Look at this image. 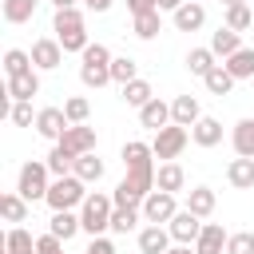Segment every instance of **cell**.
<instances>
[{"label":"cell","instance_id":"6da1fadb","mask_svg":"<svg viewBox=\"0 0 254 254\" xmlns=\"http://www.w3.org/2000/svg\"><path fill=\"white\" fill-rule=\"evenodd\" d=\"M111 210H115V198L103 194V190H91L79 206V222H83V234L99 238L103 230H111Z\"/></svg>","mask_w":254,"mask_h":254},{"label":"cell","instance_id":"7a4b0ae2","mask_svg":"<svg viewBox=\"0 0 254 254\" xmlns=\"http://www.w3.org/2000/svg\"><path fill=\"white\" fill-rule=\"evenodd\" d=\"M48 190H52V171H48V163H40V159L24 163L20 175H16V194L28 198V202H36V198H48Z\"/></svg>","mask_w":254,"mask_h":254},{"label":"cell","instance_id":"3957f363","mask_svg":"<svg viewBox=\"0 0 254 254\" xmlns=\"http://www.w3.org/2000/svg\"><path fill=\"white\" fill-rule=\"evenodd\" d=\"M83 187H87V183H83V179H75V175L56 179L44 202L52 206V214H56V210H75V206H83V198H87V190H83Z\"/></svg>","mask_w":254,"mask_h":254},{"label":"cell","instance_id":"277c9868","mask_svg":"<svg viewBox=\"0 0 254 254\" xmlns=\"http://www.w3.org/2000/svg\"><path fill=\"white\" fill-rule=\"evenodd\" d=\"M187 143H190V131H187V127H179V123H171V127L155 131V139H151V151H155V159H163V163H175V159L187 151Z\"/></svg>","mask_w":254,"mask_h":254},{"label":"cell","instance_id":"5b68a950","mask_svg":"<svg viewBox=\"0 0 254 254\" xmlns=\"http://www.w3.org/2000/svg\"><path fill=\"white\" fill-rule=\"evenodd\" d=\"M139 210H143V218H147L151 226H163V222H171V218L179 214V202H175V194H167V190H151Z\"/></svg>","mask_w":254,"mask_h":254},{"label":"cell","instance_id":"8992f818","mask_svg":"<svg viewBox=\"0 0 254 254\" xmlns=\"http://www.w3.org/2000/svg\"><path fill=\"white\" fill-rule=\"evenodd\" d=\"M202 226H206V222H202L198 214H190L187 206H183V210H179V214H175V218L167 222V230H171V238H175L179 246H190V242H198Z\"/></svg>","mask_w":254,"mask_h":254},{"label":"cell","instance_id":"52a82bcc","mask_svg":"<svg viewBox=\"0 0 254 254\" xmlns=\"http://www.w3.org/2000/svg\"><path fill=\"white\" fill-rule=\"evenodd\" d=\"M32 64H36V71H56V67L64 64V48H60V40H52V36L36 40V44H32Z\"/></svg>","mask_w":254,"mask_h":254},{"label":"cell","instance_id":"ba28073f","mask_svg":"<svg viewBox=\"0 0 254 254\" xmlns=\"http://www.w3.org/2000/svg\"><path fill=\"white\" fill-rule=\"evenodd\" d=\"M71 123H67V115H64V107H40L36 111V131L44 135V139H52V143H60V135L67 131Z\"/></svg>","mask_w":254,"mask_h":254},{"label":"cell","instance_id":"9c48e42d","mask_svg":"<svg viewBox=\"0 0 254 254\" xmlns=\"http://www.w3.org/2000/svg\"><path fill=\"white\" fill-rule=\"evenodd\" d=\"M60 147L71 151V155H91V151H95V127H87V123L67 127V131L60 135Z\"/></svg>","mask_w":254,"mask_h":254},{"label":"cell","instance_id":"30bf717a","mask_svg":"<svg viewBox=\"0 0 254 254\" xmlns=\"http://www.w3.org/2000/svg\"><path fill=\"white\" fill-rule=\"evenodd\" d=\"M226 242H230V234L222 230V222H206L194 242V254H226Z\"/></svg>","mask_w":254,"mask_h":254},{"label":"cell","instance_id":"8fae6325","mask_svg":"<svg viewBox=\"0 0 254 254\" xmlns=\"http://www.w3.org/2000/svg\"><path fill=\"white\" fill-rule=\"evenodd\" d=\"M4 91L12 95V103H32V95H40V71L32 67V71H24V75L8 79V87H4Z\"/></svg>","mask_w":254,"mask_h":254},{"label":"cell","instance_id":"7c38bea8","mask_svg":"<svg viewBox=\"0 0 254 254\" xmlns=\"http://www.w3.org/2000/svg\"><path fill=\"white\" fill-rule=\"evenodd\" d=\"M198 119H202V107H198L194 95H175V99H171V123H179V127H194Z\"/></svg>","mask_w":254,"mask_h":254},{"label":"cell","instance_id":"4fadbf2b","mask_svg":"<svg viewBox=\"0 0 254 254\" xmlns=\"http://www.w3.org/2000/svg\"><path fill=\"white\" fill-rule=\"evenodd\" d=\"M187 187V171L179 163H159L155 171V190H167V194H179Z\"/></svg>","mask_w":254,"mask_h":254},{"label":"cell","instance_id":"5bb4252c","mask_svg":"<svg viewBox=\"0 0 254 254\" xmlns=\"http://www.w3.org/2000/svg\"><path fill=\"white\" fill-rule=\"evenodd\" d=\"M171 242H175V238H171L167 226H143V230H139V250H143V254H167Z\"/></svg>","mask_w":254,"mask_h":254},{"label":"cell","instance_id":"9a60e30c","mask_svg":"<svg viewBox=\"0 0 254 254\" xmlns=\"http://www.w3.org/2000/svg\"><path fill=\"white\" fill-rule=\"evenodd\" d=\"M214 56H222V60H230L234 52H242V32H230L226 24L218 28V32H210V44H206Z\"/></svg>","mask_w":254,"mask_h":254},{"label":"cell","instance_id":"2e32d148","mask_svg":"<svg viewBox=\"0 0 254 254\" xmlns=\"http://www.w3.org/2000/svg\"><path fill=\"white\" fill-rule=\"evenodd\" d=\"M79 230H83V222H79V214H75V210H56V214H52V222H48V234H56L60 242L75 238Z\"/></svg>","mask_w":254,"mask_h":254},{"label":"cell","instance_id":"e0dca14e","mask_svg":"<svg viewBox=\"0 0 254 254\" xmlns=\"http://www.w3.org/2000/svg\"><path fill=\"white\" fill-rule=\"evenodd\" d=\"M171 20H175V28H179V32H198V28L206 24V8H202V4H194V0H187Z\"/></svg>","mask_w":254,"mask_h":254},{"label":"cell","instance_id":"ac0fdd59","mask_svg":"<svg viewBox=\"0 0 254 254\" xmlns=\"http://www.w3.org/2000/svg\"><path fill=\"white\" fill-rule=\"evenodd\" d=\"M139 123L143 127H151V131H163V127H171V103H163L159 95L139 111Z\"/></svg>","mask_w":254,"mask_h":254},{"label":"cell","instance_id":"d6986e66","mask_svg":"<svg viewBox=\"0 0 254 254\" xmlns=\"http://www.w3.org/2000/svg\"><path fill=\"white\" fill-rule=\"evenodd\" d=\"M226 183H230L234 190H254V159H230Z\"/></svg>","mask_w":254,"mask_h":254},{"label":"cell","instance_id":"ffe728a7","mask_svg":"<svg viewBox=\"0 0 254 254\" xmlns=\"http://www.w3.org/2000/svg\"><path fill=\"white\" fill-rule=\"evenodd\" d=\"M230 143L238 159H254V119H238L230 131Z\"/></svg>","mask_w":254,"mask_h":254},{"label":"cell","instance_id":"44dd1931","mask_svg":"<svg viewBox=\"0 0 254 254\" xmlns=\"http://www.w3.org/2000/svg\"><path fill=\"white\" fill-rule=\"evenodd\" d=\"M190 139H194L198 147H218V143H222V123L210 119V115H202V119L190 127Z\"/></svg>","mask_w":254,"mask_h":254},{"label":"cell","instance_id":"7402d4cb","mask_svg":"<svg viewBox=\"0 0 254 254\" xmlns=\"http://www.w3.org/2000/svg\"><path fill=\"white\" fill-rule=\"evenodd\" d=\"M123 167H127V171H135V167H155V151H151V143H139V139L123 143Z\"/></svg>","mask_w":254,"mask_h":254},{"label":"cell","instance_id":"603a6c76","mask_svg":"<svg viewBox=\"0 0 254 254\" xmlns=\"http://www.w3.org/2000/svg\"><path fill=\"white\" fill-rule=\"evenodd\" d=\"M214 190L210 187H194V190H187V210L190 214H198V218H210L214 214Z\"/></svg>","mask_w":254,"mask_h":254},{"label":"cell","instance_id":"cb8c5ba5","mask_svg":"<svg viewBox=\"0 0 254 254\" xmlns=\"http://www.w3.org/2000/svg\"><path fill=\"white\" fill-rule=\"evenodd\" d=\"M131 32H135L139 40H155V36L163 32V12L155 8V12H143V16H131Z\"/></svg>","mask_w":254,"mask_h":254},{"label":"cell","instance_id":"d4e9b609","mask_svg":"<svg viewBox=\"0 0 254 254\" xmlns=\"http://www.w3.org/2000/svg\"><path fill=\"white\" fill-rule=\"evenodd\" d=\"M214 60H218V56H214L210 48H190V52H187V67H190V75H198V79H206V75L218 67Z\"/></svg>","mask_w":254,"mask_h":254},{"label":"cell","instance_id":"484cf974","mask_svg":"<svg viewBox=\"0 0 254 254\" xmlns=\"http://www.w3.org/2000/svg\"><path fill=\"white\" fill-rule=\"evenodd\" d=\"M75 159H79V155H71V151H64V147L56 143V147L48 151V159H44V163H48V171H52L56 179H67V175L75 171Z\"/></svg>","mask_w":254,"mask_h":254},{"label":"cell","instance_id":"4316f807","mask_svg":"<svg viewBox=\"0 0 254 254\" xmlns=\"http://www.w3.org/2000/svg\"><path fill=\"white\" fill-rule=\"evenodd\" d=\"M222 67H226L234 79H254V48H242V52H234L230 60H222Z\"/></svg>","mask_w":254,"mask_h":254},{"label":"cell","instance_id":"83f0119b","mask_svg":"<svg viewBox=\"0 0 254 254\" xmlns=\"http://www.w3.org/2000/svg\"><path fill=\"white\" fill-rule=\"evenodd\" d=\"M36 64H32V52H24V48H8L4 52V75L8 79H16V75H24V71H32Z\"/></svg>","mask_w":254,"mask_h":254},{"label":"cell","instance_id":"f1b7e54d","mask_svg":"<svg viewBox=\"0 0 254 254\" xmlns=\"http://www.w3.org/2000/svg\"><path fill=\"white\" fill-rule=\"evenodd\" d=\"M151 99H155V91H151V83H147V79H131V83L123 87V103H127V107H135V111H143Z\"/></svg>","mask_w":254,"mask_h":254},{"label":"cell","instance_id":"f546056e","mask_svg":"<svg viewBox=\"0 0 254 254\" xmlns=\"http://www.w3.org/2000/svg\"><path fill=\"white\" fill-rule=\"evenodd\" d=\"M103 171H107V167H103V159L91 151V155H79V159H75V171H71V175H75V179H83V183H99V179H103Z\"/></svg>","mask_w":254,"mask_h":254},{"label":"cell","instance_id":"4dcf8cb0","mask_svg":"<svg viewBox=\"0 0 254 254\" xmlns=\"http://www.w3.org/2000/svg\"><path fill=\"white\" fill-rule=\"evenodd\" d=\"M0 214H4V222H24L28 218V198H20L16 190L0 194Z\"/></svg>","mask_w":254,"mask_h":254},{"label":"cell","instance_id":"1f68e13d","mask_svg":"<svg viewBox=\"0 0 254 254\" xmlns=\"http://www.w3.org/2000/svg\"><path fill=\"white\" fill-rule=\"evenodd\" d=\"M4 250H8V254H36V238H32L24 226H12V230L4 234Z\"/></svg>","mask_w":254,"mask_h":254},{"label":"cell","instance_id":"d6a6232c","mask_svg":"<svg viewBox=\"0 0 254 254\" xmlns=\"http://www.w3.org/2000/svg\"><path fill=\"white\" fill-rule=\"evenodd\" d=\"M79 79H83V87H103V83H111V64H79Z\"/></svg>","mask_w":254,"mask_h":254},{"label":"cell","instance_id":"836d02e7","mask_svg":"<svg viewBox=\"0 0 254 254\" xmlns=\"http://www.w3.org/2000/svg\"><path fill=\"white\" fill-rule=\"evenodd\" d=\"M139 218H143L139 206H115V210H111V230H115V234H127V230L139 226Z\"/></svg>","mask_w":254,"mask_h":254},{"label":"cell","instance_id":"e575fe53","mask_svg":"<svg viewBox=\"0 0 254 254\" xmlns=\"http://www.w3.org/2000/svg\"><path fill=\"white\" fill-rule=\"evenodd\" d=\"M36 4L40 0H4V20L8 24H28L36 16Z\"/></svg>","mask_w":254,"mask_h":254},{"label":"cell","instance_id":"d590c367","mask_svg":"<svg viewBox=\"0 0 254 254\" xmlns=\"http://www.w3.org/2000/svg\"><path fill=\"white\" fill-rule=\"evenodd\" d=\"M111 79H115L119 87H127L131 79H139V64H135L131 56H115V60H111Z\"/></svg>","mask_w":254,"mask_h":254},{"label":"cell","instance_id":"8d00e7d4","mask_svg":"<svg viewBox=\"0 0 254 254\" xmlns=\"http://www.w3.org/2000/svg\"><path fill=\"white\" fill-rule=\"evenodd\" d=\"M71 28H83V12H79V8H56L52 32L60 36V32H71Z\"/></svg>","mask_w":254,"mask_h":254},{"label":"cell","instance_id":"74e56055","mask_svg":"<svg viewBox=\"0 0 254 254\" xmlns=\"http://www.w3.org/2000/svg\"><path fill=\"white\" fill-rule=\"evenodd\" d=\"M202 83H206V91H210V95H230V87H234V75H230V71L218 64V67H214V71H210Z\"/></svg>","mask_w":254,"mask_h":254},{"label":"cell","instance_id":"f35d334b","mask_svg":"<svg viewBox=\"0 0 254 254\" xmlns=\"http://www.w3.org/2000/svg\"><path fill=\"white\" fill-rule=\"evenodd\" d=\"M64 115H67V123H71V127H79V123H87L91 103H87L83 95H71V99H64Z\"/></svg>","mask_w":254,"mask_h":254},{"label":"cell","instance_id":"ab89813d","mask_svg":"<svg viewBox=\"0 0 254 254\" xmlns=\"http://www.w3.org/2000/svg\"><path fill=\"white\" fill-rule=\"evenodd\" d=\"M56 40H60V48H64V52H79V56H83V52H87V44H91V40H87V28H71V32H60Z\"/></svg>","mask_w":254,"mask_h":254},{"label":"cell","instance_id":"60d3db41","mask_svg":"<svg viewBox=\"0 0 254 254\" xmlns=\"http://www.w3.org/2000/svg\"><path fill=\"white\" fill-rule=\"evenodd\" d=\"M226 28H230V32H246V28H254V12H250L246 4L226 8Z\"/></svg>","mask_w":254,"mask_h":254},{"label":"cell","instance_id":"b9f144b4","mask_svg":"<svg viewBox=\"0 0 254 254\" xmlns=\"http://www.w3.org/2000/svg\"><path fill=\"white\" fill-rule=\"evenodd\" d=\"M226 254H254V230H238V234H230Z\"/></svg>","mask_w":254,"mask_h":254},{"label":"cell","instance_id":"7bdbcfd3","mask_svg":"<svg viewBox=\"0 0 254 254\" xmlns=\"http://www.w3.org/2000/svg\"><path fill=\"white\" fill-rule=\"evenodd\" d=\"M8 119H12L16 127H36V115H32V103H12V111H8Z\"/></svg>","mask_w":254,"mask_h":254},{"label":"cell","instance_id":"ee69618b","mask_svg":"<svg viewBox=\"0 0 254 254\" xmlns=\"http://www.w3.org/2000/svg\"><path fill=\"white\" fill-rule=\"evenodd\" d=\"M36 254H64V242L56 234H40L36 238Z\"/></svg>","mask_w":254,"mask_h":254},{"label":"cell","instance_id":"f6af8a7d","mask_svg":"<svg viewBox=\"0 0 254 254\" xmlns=\"http://www.w3.org/2000/svg\"><path fill=\"white\" fill-rule=\"evenodd\" d=\"M83 254H115V242L99 234V238H91V242H87V250H83Z\"/></svg>","mask_w":254,"mask_h":254},{"label":"cell","instance_id":"bcb514c9","mask_svg":"<svg viewBox=\"0 0 254 254\" xmlns=\"http://www.w3.org/2000/svg\"><path fill=\"white\" fill-rule=\"evenodd\" d=\"M131 16H143V12H155V0H123Z\"/></svg>","mask_w":254,"mask_h":254},{"label":"cell","instance_id":"7dc6e473","mask_svg":"<svg viewBox=\"0 0 254 254\" xmlns=\"http://www.w3.org/2000/svg\"><path fill=\"white\" fill-rule=\"evenodd\" d=\"M183 4H187V0H155V8H159V12H171V16H175Z\"/></svg>","mask_w":254,"mask_h":254},{"label":"cell","instance_id":"c3c4849f","mask_svg":"<svg viewBox=\"0 0 254 254\" xmlns=\"http://www.w3.org/2000/svg\"><path fill=\"white\" fill-rule=\"evenodd\" d=\"M83 4H87V8H91V12H107V8H111V4H115V0H83Z\"/></svg>","mask_w":254,"mask_h":254},{"label":"cell","instance_id":"681fc988","mask_svg":"<svg viewBox=\"0 0 254 254\" xmlns=\"http://www.w3.org/2000/svg\"><path fill=\"white\" fill-rule=\"evenodd\" d=\"M52 4H56V8H75L79 0H52Z\"/></svg>","mask_w":254,"mask_h":254},{"label":"cell","instance_id":"f907efd6","mask_svg":"<svg viewBox=\"0 0 254 254\" xmlns=\"http://www.w3.org/2000/svg\"><path fill=\"white\" fill-rule=\"evenodd\" d=\"M167 254H194V250H190V246H171Z\"/></svg>","mask_w":254,"mask_h":254},{"label":"cell","instance_id":"816d5d0a","mask_svg":"<svg viewBox=\"0 0 254 254\" xmlns=\"http://www.w3.org/2000/svg\"><path fill=\"white\" fill-rule=\"evenodd\" d=\"M222 4H226V8H238V4H246V0H222Z\"/></svg>","mask_w":254,"mask_h":254},{"label":"cell","instance_id":"f5cc1de1","mask_svg":"<svg viewBox=\"0 0 254 254\" xmlns=\"http://www.w3.org/2000/svg\"><path fill=\"white\" fill-rule=\"evenodd\" d=\"M194 4H202V0H194Z\"/></svg>","mask_w":254,"mask_h":254}]
</instances>
